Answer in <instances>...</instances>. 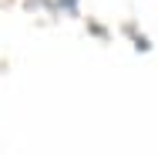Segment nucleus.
Returning a JSON list of instances; mask_svg holds the SVG:
<instances>
[]
</instances>
